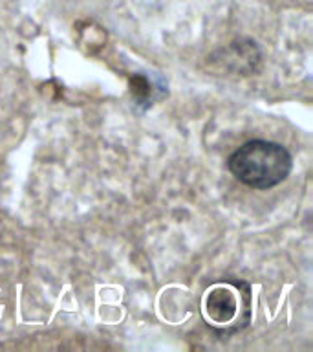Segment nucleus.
Segmentation results:
<instances>
[{
  "label": "nucleus",
  "instance_id": "f257e3e1",
  "mask_svg": "<svg viewBox=\"0 0 313 352\" xmlns=\"http://www.w3.org/2000/svg\"><path fill=\"white\" fill-rule=\"evenodd\" d=\"M231 175L251 189H271L290 176L293 158L282 143L249 140L227 158Z\"/></svg>",
  "mask_w": 313,
  "mask_h": 352
},
{
  "label": "nucleus",
  "instance_id": "f03ea898",
  "mask_svg": "<svg viewBox=\"0 0 313 352\" xmlns=\"http://www.w3.org/2000/svg\"><path fill=\"white\" fill-rule=\"evenodd\" d=\"M240 285H225L218 283L203 297V316L209 323L216 327H227L235 323L238 314L242 312V294L238 292Z\"/></svg>",
  "mask_w": 313,
  "mask_h": 352
},
{
  "label": "nucleus",
  "instance_id": "7ed1b4c3",
  "mask_svg": "<svg viewBox=\"0 0 313 352\" xmlns=\"http://www.w3.org/2000/svg\"><path fill=\"white\" fill-rule=\"evenodd\" d=\"M220 57V63L225 65V68L236 72V74H244L249 76L253 72H257L260 60H262V54L260 48L257 46L255 41L251 38H238L224 48Z\"/></svg>",
  "mask_w": 313,
  "mask_h": 352
},
{
  "label": "nucleus",
  "instance_id": "20e7f679",
  "mask_svg": "<svg viewBox=\"0 0 313 352\" xmlns=\"http://www.w3.org/2000/svg\"><path fill=\"white\" fill-rule=\"evenodd\" d=\"M158 90L159 88L156 87V82L150 81L143 74H134L130 77V94L137 104H147V107H150L156 101Z\"/></svg>",
  "mask_w": 313,
  "mask_h": 352
}]
</instances>
